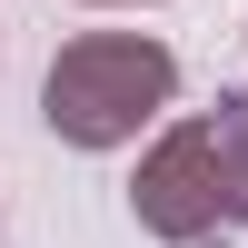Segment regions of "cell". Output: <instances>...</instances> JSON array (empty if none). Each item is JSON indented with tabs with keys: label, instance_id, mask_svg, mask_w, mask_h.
Masks as SVG:
<instances>
[{
	"label": "cell",
	"instance_id": "obj_1",
	"mask_svg": "<svg viewBox=\"0 0 248 248\" xmlns=\"http://www.w3.org/2000/svg\"><path fill=\"white\" fill-rule=\"evenodd\" d=\"M129 218L149 238H169V248L248 229V90H218L209 109L169 119V129L139 149Z\"/></svg>",
	"mask_w": 248,
	"mask_h": 248
},
{
	"label": "cell",
	"instance_id": "obj_2",
	"mask_svg": "<svg viewBox=\"0 0 248 248\" xmlns=\"http://www.w3.org/2000/svg\"><path fill=\"white\" fill-rule=\"evenodd\" d=\"M169 99H179V50L149 30H79L40 79V119L60 149H129L139 129L169 119Z\"/></svg>",
	"mask_w": 248,
	"mask_h": 248
},
{
	"label": "cell",
	"instance_id": "obj_3",
	"mask_svg": "<svg viewBox=\"0 0 248 248\" xmlns=\"http://www.w3.org/2000/svg\"><path fill=\"white\" fill-rule=\"evenodd\" d=\"M99 10H119V0H99Z\"/></svg>",
	"mask_w": 248,
	"mask_h": 248
}]
</instances>
